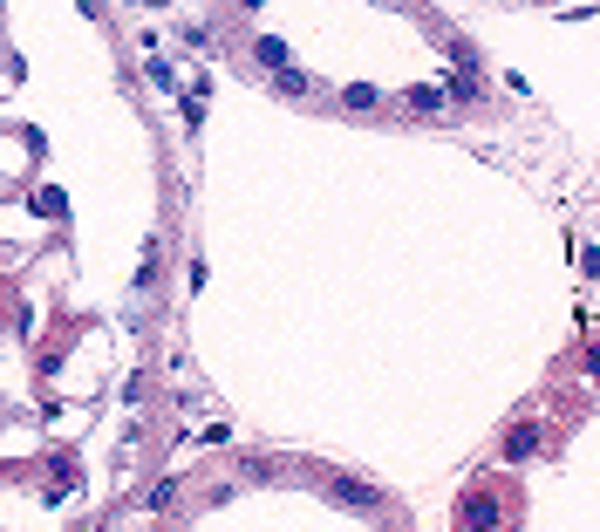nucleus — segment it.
<instances>
[{
  "label": "nucleus",
  "mask_w": 600,
  "mask_h": 532,
  "mask_svg": "<svg viewBox=\"0 0 600 532\" xmlns=\"http://www.w3.org/2000/svg\"><path fill=\"white\" fill-rule=\"evenodd\" d=\"M457 519H464V532H498V492L478 485V492L464 498V512H457Z\"/></svg>",
  "instance_id": "f257e3e1"
},
{
  "label": "nucleus",
  "mask_w": 600,
  "mask_h": 532,
  "mask_svg": "<svg viewBox=\"0 0 600 532\" xmlns=\"http://www.w3.org/2000/svg\"><path fill=\"white\" fill-rule=\"evenodd\" d=\"M396 103H403V110H416V116H444L450 110V89H444V82H416V89H403V96H396Z\"/></svg>",
  "instance_id": "f03ea898"
},
{
  "label": "nucleus",
  "mask_w": 600,
  "mask_h": 532,
  "mask_svg": "<svg viewBox=\"0 0 600 532\" xmlns=\"http://www.w3.org/2000/svg\"><path fill=\"white\" fill-rule=\"evenodd\" d=\"M539 444H546V423H519V430L505 437V464H525V457H539Z\"/></svg>",
  "instance_id": "7ed1b4c3"
},
{
  "label": "nucleus",
  "mask_w": 600,
  "mask_h": 532,
  "mask_svg": "<svg viewBox=\"0 0 600 532\" xmlns=\"http://www.w3.org/2000/svg\"><path fill=\"white\" fill-rule=\"evenodd\" d=\"M253 62H260L266 76H273V69H294V48H287V35H260V41H253Z\"/></svg>",
  "instance_id": "20e7f679"
},
{
  "label": "nucleus",
  "mask_w": 600,
  "mask_h": 532,
  "mask_svg": "<svg viewBox=\"0 0 600 532\" xmlns=\"http://www.w3.org/2000/svg\"><path fill=\"white\" fill-rule=\"evenodd\" d=\"M335 498L348 505V512H375V505H382V492L362 485V478H335Z\"/></svg>",
  "instance_id": "39448f33"
},
{
  "label": "nucleus",
  "mask_w": 600,
  "mask_h": 532,
  "mask_svg": "<svg viewBox=\"0 0 600 532\" xmlns=\"http://www.w3.org/2000/svg\"><path fill=\"white\" fill-rule=\"evenodd\" d=\"M273 89H280V96H314V82L300 76V69H273Z\"/></svg>",
  "instance_id": "423d86ee"
},
{
  "label": "nucleus",
  "mask_w": 600,
  "mask_h": 532,
  "mask_svg": "<svg viewBox=\"0 0 600 532\" xmlns=\"http://www.w3.org/2000/svg\"><path fill=\"white\" fill-rule=\"evenodd\" d=\"M157 260H164V246L150 239V246H144V266H137V294H144V287H157Z\"/></svg>",
  "instance_id": "0eeeda50"
},
{
  "label": "nucleus",
  "mask_w": 600,
  "mask_h": 532,
  "mask_svg": "<svg viewBox=\"0 0 600 532\" xmlns=\"http://www.w3.org/2000/svg\"><path fill=\"white\" fill-rule=\"evenodd\" d=\"M341 103H348V110H375V103H382V96H375L369 82H355V89H341Z\"/></svg>",
  "instance_id": "6e6552de"
},
{
  "label": "nucleus",
  "mask_w": 600,
  "mask_h": 532,
  "mask_svg": "<svg viewBox=\"0 0 600 532\" xmlns=\"http://www.w3.org/2000/svg\"><path fill=\"white\" fill-rule=\"evenodd\" d=\"M239 7H246V14H260V7H266V0H239Z\"/></svg>",
  "instance_id": "1a4fd4ad"
}]
</instances>
